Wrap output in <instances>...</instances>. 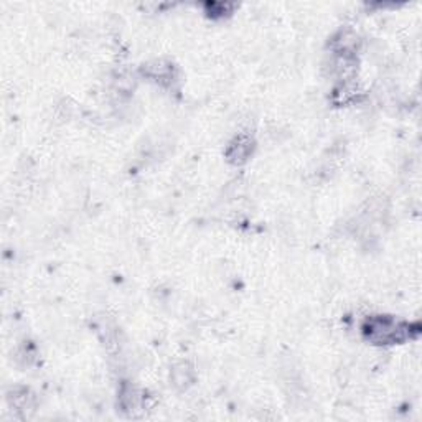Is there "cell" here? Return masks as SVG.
<instances>
[{"label":"cell","mask_w":422,"mask_h":422,"mask_svg":"<svg viewBox=\"0 0 422 422\" xmlns=\"http://www.w3.org/2000/svg\"><path fill=\"white\" fill-rule=\"evenodd\" d=\"M8 404L13 407V411L22 412L26 416V412L33 411L35 396L29 388H15L8 393Z\"/></svg>","instance_id":"cell-6"},{"label":"cell","mask_w":422,"mask_h":422,"mask_svg":"<svg viewBox=\"0 0 422 422\" xmlns=\"http://www.w3.org/2000/svg\"><path fill=\"white\" fill-rule=\"evenodd\" d=\"M363 333H365L366 340L375 345H393L401 343L409 336V325L396 318L378 315V317L366 320L363 325Z\"/></svg>","instance_id":"cell-1"},{"label":"cell","mask_w":422,"mask_h":422,"mask_svg":"<svg viewBox=\"0 0 422 422\" xmlns=\"http://www.w3.org/2000/svg\"><path fill=\"white\" fill-rule=\"evenodd\" d=\"M145 74L149 78H152L154 81L162 84V86H172V83L175 81V68L170 63H163V61H154L149 63L144 68Z\"/></svg>","instance_id":"cell-5"},{"label":"cell","mask_w":422,"mask_h":422,"mask_svg":"<svg viewBox=\"0 0 422 422\" xmlns=\"http://www.w3.org/2000/svg\"><path fill=\"white\" fill-rule=\"evenodd\" d=\"M119 406L127 416L137 417L145 411V396L136 386L126 383L121 388V393H119Z\"/></svg>","instance_id":"cell-2"},{"label":"cell","mask_w":422,"mask_h":422,"mask_svg":"<svg viewBox=\"0 0 422 422\" xmlns=\"http://www.w3.org/2000/svg\"><path fill=\"white\" fill-rule=\"evenodd\" d=\"M252 150H254V140H252V137L239 134L238 137H234L233 142L228 145V149H226V159H228L231 163H234V165H241V163L250 159Z\"/></svg>","instance_id":"cell-3"},{"label":"cell","mask_w":422,"mask_h":422,"mask_svg":"<svg viewBox=\"0 0 422 422\" xmlns=\"http://www.w3.org/2000/svg\"><path fill=\"white\" fill-rule=\"evenodd\" d=\"M170 381L177 389H188L195 381V368L188 362H177L172 366Z\"/></svg>","instance_id":"cell-4"}]
</instances>
